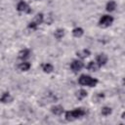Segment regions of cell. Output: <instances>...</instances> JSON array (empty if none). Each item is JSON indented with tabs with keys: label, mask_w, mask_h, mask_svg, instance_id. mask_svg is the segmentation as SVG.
<instances>
[{
	"label": "cell",
	"mask_w": 125,
	"mask_h": 125,
	"mask_svg": "<svg viewBox=\"0 0 125 125\" xmlns=\"http://www.w3.org/2000/svg\"><path fill=\"white\" fill-rule=\"evenodd\" d=\"M11 101H12V97H11V95H10L9 93H4V94L2 95V97L0 98V102H1V103H4V104L9 103V102H11Z\"/></svg>",
	"instance_id": "obj_15"
},
{
	"label": "cell",
	"mask_w": 125,
	"mask_h": 125,
	"mask_svg": "<svg viewBox=\"0 0 125 125\" xmlns=\"http://www.w3.org/2000/svg\"><path fill=\"white\" fill-rule=\"evenodd\" d=\"M87 68L90 70V71H97L99 68H100V66H99V64L96 62H89V63L87 64Z\"/></svg>",
	"instance_id": "obj_11"
},
{
	"label": "cell",
	"mask_w": 125,
	"mask_h": 125,
	"mask_svg": "<svg viewBox=\"0 0 125 125\" xmlns=\"http://www.w3.org/2000/svg\"><path fill=\"white\" fill-rule=\"evenodd\" d=\"M78 82L82 86H89V87H95L98 84V80L96 78H93L87 74H82L79 77Z\"/></svg>",
	"instance_id": "obj_2"
},
{
	"label": "cell",
	"mask_w": 125,
	"mask_h": 125,
	"mask_svg": "<svg viewBox=\"0 0 125 125\" xmlns=\"http://www.w3.org/2000/svg\"><path fill=\"white\" fill-rule=\"evenodd\" d=\"M86 114V110L83 107H77L72 110H68L65 112V119L67 121H73L77 118H80Z\"/></svg>",
	"instance_id": "obj_1"
},
{
	"label": "cell",
	"mask_w": 125,
	"mask_h": 125,
	"mask_svg": "<svg viewBox=\"0 0 125 125\" xmlns=\"http://www.w3.org/2000/svg\"><path fill=\"white\" fill-rule=\"evenodd\" d=\"M30 66L31 65H30V63L28 62H21L19 64V69L21 70V71H26V70H28L30 68Z\"/></svg>",
	"instance_id": "obj_13"
},
{
	"label": "cell",
	"mask_w": 125,
	"mask_h": 125,
	"mask_svg": "<svg viewBox=\"0 0 125 125\" xmlns=\"http://www.w3.org/2000/svg\"><path fill=\"white\" fill-rule=\"evenodd\" d=\"M90 51L89 50H87V49H84V50H81V51H79V52H77L76 53V55H77V57L78 58H80V59H85V58H87V57H89L90 56Z\"/></svg>",
	"instance_id": "obj_10"
},
{
	"label": "cell",
	"mask_w": 125,
	"mask_h": 125,
	"mask_svg": "<svg viewBox=\"0 0 125 125\" xmlns=\"http://www.w3.org/2000/svg\"><path fill=\"white\" fill-rule=\"evenodd\" d=\"M86 96H87V92H86V90H84V89L79 90V91L77 92V95H76V97H77L78 100H82V99H84Z\"/></svg>",
	"instance_id": "obj_18"
},
{
	"label": "cell",
	"mask_w": 125,
	"mask_h": 125,
	"mask_svg": "<svg viewBox=\"0 0 125 125\" xmlns=\"http://www.w3.org/2000/svg\"><path fill=\"white\" fill-rule=\"evenodd\" d=\"M83 66H84V63H83V62L80 61V60H74V61H72V62L70 63V68H71V70H72L73 72H78V71H80V70L83 68Z\"/></svg>",
	"instance_id": "obj_6"
},
{
	"label": "cell",
	"mask_w": 125,
	"mask_h": 125,
	"mask_svg": "<svg viewBox=\"0 0 125 125\" xmlns=\"http://www.w3.org/2000/svg\"><path fill=\"white\" fill-rule=\"evenodd\" d=\"M115 8H116V3H115L114 1L110 0V1H108V2L106 3L105 9H106L107 12H113V11L115 10Z\"/></svg>",
	"instance_id": "obj_12"
},
{
	"label": "cell",
	"mask_w": 125,
	"mask_h": 125,
	"mask_svg": "<svg viewBox=\"0 0 125 125\" xmlns=\"http://www.w3.org/2000/svg\"><path fill=\"white\" fill-rule=\"evenodd\" d=\"M29 56H30V50L27 49V48L22 49V50L20 51V53H19V59H20V60H22V61H24L25 59L29 58Z\"/></svg>",
	"instance_id": "obj_8"
},
{
	"label": "cell",
	"mask_w": 125,
	"mask_h": 125,
	"mask_svg": "<svg viewBox=\"0 0 125 125\" xmlns=\"http://www.w3.org/2000/svg\"><path fill=\"white\" fill-rule=\"evenodd\" d=\"M43 20H44V16H43V14H42V13L37 14V15L34 17V19L29 22V24H28V28L35 30V29H36V28L43 22Z\"/></svg>",
	"instance_id": "obj_3"
},
{
	"label": "cell",
	"mask_w": 125,
	"mask_h": 125,
	"mask_svg": "<svg viewBox=\"0 0 125 125\" xmlns=\"http://www.w3.org/2000/svg\"><path fill=\"white\" fill-rule=\"evenodd\" d=\"M112 22H113V18L111 16L104 15L99 21V25L102 27H107V26L111 25Z\"/></svg>",
	"instance_id": "obj_4"
},
{
	"label": "cell",
	"mask_w": 125,
	"mask_h": 125,
	"mask_svg": "<svg viewBox=\"0 0 125 125\" xmlns=\"http://www.w3.org/2000/svg\"><path fill=\"white\" fill-rule=\"evenodd\" d=\"M51 111L55 115H61L63 112V107L62 105H55V106L51 107Z\"/></svg>",
	"instance_id": "obj_9"
},
{
	"label": "cell",
	"mask_w": 125,
	"mask_h": 125,
	"mask_svg": "<svg viewBox=\"0 0 125 125\" xmlns=\"http://www.w3.org/2000/svg\"><path fill=\"white\" fill-rule=\"evenodd\" d=\"M42 69H43L44 72L50 73V72H52V71L54 70V66H53L51 63H45V64L42 65Z\"/></svg>",
	"instance_id": "obj_17"
},
{
	"label": "cell",
	"mask_w": 125,
	"mask_h": 125,
	"mask_svg": "<svg viewBox=\"0 0 125 125\" xmlns=\"http://www.w3.org/2000/svg\"><path fill=\"white\" fill-rule=\"evenodd\" d=\"M83 33H84V30H83L81 27H75V28L72 30L73 36H74V37H77V38L81 37V36L83 35Z\"/></svg>",
	"instance_id": "obj_14"
},
{
	"label": "cell",
	"mask_w": 125,
	"mask_h": 125,
	"mask_svg": "<svg viewBox=\"0 0 125 125\" xmlns=\"http://www.w3.org/2000/svg\"><path fill=\"white\" fill-rule=\"evenodd\" d=\"M63 35H64V30L63 29H62V28H58L56 31H55V33H54V36H55V38H57V39H62V37H63Z\"/></svg>",
	"instance_id": "obj_16"
},
{
	"label": "cell",
	"mask_w": 125,
	"mask_h": 125,
	"mask_svg": "<svg viewBox=\"0 0 125 125\" xmlns=\"http://www.w3.org/2000/svg\"><path fill=\"white\" fill-rule=\"evenodd\" d=\"M107 62V57L105 54H99L96 58V62L99 64V66L101 67L102 65H104Z\"/></svg>",
	"instance_id": "obj_7"
},
{
	"label": "cell",
	"mask_w": 125,
	"mask_h": 125,
	"mask_svg": "<svg viewBox=\"0 0 125 125\" xmlns=\"http://www.w3.org/2000/svg\"><path fill=\"white\" fill-rule=\"evenodd\" d=\"M17 10L19 12H22V13H26V14H29L31 13V8L28 6V4L24 1H20L17 5Z\"/></svg>",
	"instance_id": "obj_5"
},
{
	"label": "cell",
	"mask_w": 125,
	"mask_h": 125,
	"mask_svg": "<svg viewBox=\"0 0 125 125\" xmlns=\"http://www.w3.org/2000/svg\"><path fill=\"white\" fill-rule=\"evenodd\" d=\"M111 113V108L109 107V106H104L103 108H102V114L104 115V116H107V115H109Z\"/></svg>",
	"instance_id": "obj_19"
}]
</instances>
